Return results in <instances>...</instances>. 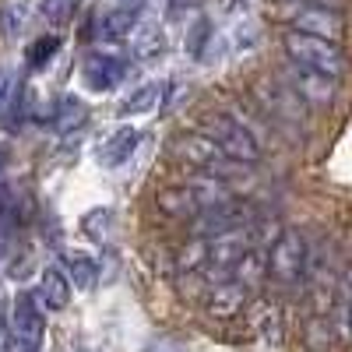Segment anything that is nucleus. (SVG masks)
Returning a JSON list of instances; mask_svg holds the SVG:
<instances>
[{
  "instance_id": "a211bd4d",
  "label": "nucleus",
  "mask_w": 352,
  "mask_h": 352,
  "mask_svg": "<svg viewBox=\"0 0 352 352\" xmlns=\"http://www.w3.org/2000/svg\"><path fill=\"white\" fill-rule=\"evenodd\" d=\"M56 50H60V39H56V36H43V39H36L32 46L25 50V64L32 67V71H43L53 60Z\"/></svg>"
},
{
  "instance_id": "9d476101",
  "label": "nucleus",
  "mask_w": 352,
  "mask_h": 352,
  "mask_svg": "<svg viewBox=\"0 0 352 352\" xmlns=\"http://www.w3.org/2000/svg\"><path fill=\"white\" fill-rule=\"evenodd\" d=\"M124 74H127V64L120 56H109V53H92L81 67V81L92 92H113L124 81Z\"/></svg>"
},
{
  "instance_id": "f03ea898",
  "label": "nucleus",
  "mask_w": 352,
  "mask_h": 352,
  "mask_svg": "<svg viewBox=\"0 0 352 352\" xmlns=\"http://www.w3.org/2000/svg\"><path fill=\"white\" fill-rule=\"evenodd\" d=\"M282 50H285V60L300 64V67H310V71H320V74H328V78H338L345 71V53L331 39L307 36V32L289 28V32L282 36Z\"/></svg>"
},
{
  "instance_id": "6e6552de",
  "label": "nucleus",
  "mask_w": 352,
  "mask_h": 352,
  "mask_svg": "<svg viewBox=\"0 0 352 352\" xmlns=\"http://www.w3.org/2000/svg\"><path fill=\"white\" fill-rule=\"evenodd\" d=\"M335 81H338V78H328V74H320V71L300 67V64H292V60H285V67H282V85H285L300 102L328 106V102L335 99V88H338Z\"/></svg>"
},
{
  "instance_id": "4468645a",
  "label": "nucleus",
  "mask_w": 352,
  "mask_h": 352,
  "mask_svg": "<svg viewBox=\"0 0 352 352\" xmlns=\"http://www.w3.org/2000/svg\"><path fill=\"white\" fill-rule=\"evenodd\" d=\"M134 21H138V4L113 8V11L99 21V36H102V39H127V36L134 32Z\"/></svg>"
},
{
  "instance_id": "393cba45",
  "label": "nucleus",
  "mask_w": 352,
  "mask_h": 352,
  "mask_svg": "<svg viewBox=\"0 0 352 352\" xmlns=\"http://www.w3.org/2000/svg\"><path fill=\"white\" fill-rule=\"evenodd\" d=\"M204 32H208V21H197V28H194V46H190V53H201V46H204Z\"/></svg>"
},
{
  "instance_id": "f3484780",
  "label": "nucleus",
  "mask_w": 352,
  "mask_h": 352,
  "mask_svg": "<svg viewBox=\"0 0 352 352\" xmlns=\"http://www.w3.org/2000/svg\"><path fill=\"white\" fill-rule=\"evenodd\" d=\"M159 99H162V85H159V81H148V85H141L131 99H124V102H120V116L148 113V109H152Z\"/></svg>"
},
{
  "instance_id": "4be33fe9",
  "label": "nucleus",
  "mask_w": 352,
  "mask_h": 352,
  "mask_svg": "<svg viewBox=\"0 0 352 352\" xmlns=\"http://www.w3.org/2000/svg\"><path fill=\"white\" fill-rule=\"evenodd\" d=\"M134 46H138L141 56H155L162 50V28L159 25H144L141 32L134 36Z\"/></svg>"
},
{
  "instance_id": "412c9836",
  "label": "nucleus",
  "mask_w": 352,
  "mask_h": 352,
  "mask_svg": "<svg viewBox=\"0 0 352 352\" xmlns=\"http://www.w3.org/2000/svg\"><path fill=\"white\" fill-rule=\"evenodd\" d=\"M81 124H85V106L78 99H64L60 113H56V131H71V127H81Z\"/></svg>"
},
{
  "instance_id": "bb28decb",
  "label": "nucleus",
  "mask_w": 352,
  "mask_h": 352,
  "mask_svg": "<svg viewBox=\"0 0 352 352\" xmlns=\"http://www.w3.org/2000/svg\"><path fill=\"white\" fill-rule=\"evenodd\" d=\"M4 166H8V148L0 144V176H4Z\"/></svg>"
},
{
  "instance_id": "2eb2a0df",
  "label": "nucleus",
  "mask_w": 352,
  "mask_h": 352,
  "mask_svg": "<svg viewBox=\"0 0 352 352\" xmlns=\"http://www.w3.org/2000/svg\"><path fill=\"white\" fill-rule=\"evenodd\" d=\"M64 268H67V282H74V289H92L99 278V268L88 254H64Z\"/></svg>"
},
{
  "instance_id": "39448f33",
  "label": "nucleus",
  "mask_w": 352,
  "mask_h": 352,
  "mask_svg": "<svg viewBox=\"0 0 352 352\" xmlns=\"http://www.w3.org/2000/svg\"><path fill=\"white\" fill-rule=\"evenodd\" d=\"M254 106L264 113L268 124H300L303 120V102L282 85V78H264L254 85Z\"/></svg>"
},
{
  "instance_id": "9b49d317",
  "label": "nucleus",
  "mask_w": 352,
  "mask_h": 352,
  "mask_svg": "<svg viewBox=\"0 0 352 352\" xmlns=\"http://www.w3.org/2000/svg\"><path fill=\"white\" fill-rule=\"evenodd\" d=\"M243 307H247V289H243L236 278H222V282H215L212 296H208V314H212V317L229 320V317H236Z\"/></svg>"
},
{
  "instance_id": "a878e982",
  "label": "nucleus",
  "mask_w": 352,
  "mask_h": 352,
  "mask_svg": "<svg viewBox=\"0 0 352 352\" xmlns=\"http://www.w3.org/2000/svg\"><path fill=\"white\" fill-rule=\"evenodd\" d=\"M303 4H320V8H331V11H342L345 0H303Z\"/></svg>"
},
{
  "instance_id": "7ed1b4c3",
  "label": "nucleus",
  "mask_w": 352,
  "mask_h": 352,
  "mask_svg": "<svg viewBox=\"0 0 352 352\" xmlns=\"http://www.w3.org/2000/svg\"><path fill=\"white\" fill-rule=\"evenodd\" d=\"M310 243L300 229H282L275 243H272V254L264 261V268H268V278H275L278 285L292 289L300 285L307 275H310Z\"/></svg>"
},
{
  "instance_id": "0eeeda50",
  "label": "nucleus",
  "mask_w": 352,
  "mask_h": 352,
  "mask_svg": "<svg viewBox=\"0 0 352 352\" xmlns=\"http://www.w3.org/2000/svg\"><path fill=\"white\" fill-rule=\"evenodd\" d=\"M173 155L180 159V162H187V166H194V169H201V173H215V176H229V169L232 166H240V162H232V159H226L215 144L204 138V134H180L173 141Z\"/></svg>"
},
{
  "instance_id": "20e7f679",
  "label": "nucleus",
  "mask_w": 352,
  "mask_h": 352,
  "mask_svg": "<svg viewBox=\"0 0 352 352\" xmlns=\"http://www.w3.org/2000/svg\"><path fill=\"white\" fill-rule=\"evenodd\" d=\"M282 18L289 21V28H296V32L320 36V39H331V43H338L342 32H345L342 11L320 8V4H303V0H289V8L282 11Z\"/></svg>"
},
{
  "instance_id": "6ab92c4d",
  "label": "nucleus",
  "mask_w": 352,
  "mask_h": 352,
  "mask_svg": "<svg viewBox=\"0 0 352 352\" xmlns=\"http://www.w3.org/2000/svg\"><path fill=\"white\" fill-rule=\"evenodd\" d=\"M204 257H208V236H197L190 247L180 250V257H176V268H180V272H197L201 264H204Z\"/></svg>"
},
{
  "instance_id": "b1692460",
  "label": "nucleus",
  "mask_w": 352,
  "mask_h": 352,
  "mask_svg": "<svg viewBox=\"0 0 352 352\" xmlns=\"http://www.w3.org/2000/svg\"><path fill=\"white\" fill-rule=\"evenodd\" d=\"M144 352H184L180 345H176V342H169V338H155L148 349H144Z\"/></svg>"
},
{
  "instance_id": "423d86ee",
  "label": "nucleus",
  "mask_w": 352,
  "mask_h": 352,
  "mask_svg": "<svg viewBox=\"0 0 352 352\" xmlns=\"http://www.w3.org/2000/svg\"><path fill=\"white\" fill-rule=\"evenodd\" d=\"M46 335V317L36 303V296H21L14 300V317H11V352H39Z\"/></svg>"
},
{
  "instance_id": "5701e85b",
  "label": "nucleus",
  "mask_w": 352,
  "mask_h": 352,
  "mask_svg": "<svg viewBox=\"0 0 352 352\" xmlns=\"http://www.w3.org/2000/svg\"><path fill=\"white\" fill-rule=\"evenodd\" d=\"M74 4L78 0H46V18L50 21H64V18H71V11H74Z\"/></svg>"
},
{
  "instance_id": "ddd939ff",
  "label": "nucleus",
  "mask_w": 352,
  "mask_h": 352,
  "mask_svg": "<svg viewBox=\"0 0 352 352\" xmlns=\"http://www.w3.org/2000/svg\"><path fill=\"white\" fill-rule=\"evenodd\" d=\"M39 300L50 307V310H64L67 300H71V282L60 268H46L43 278H39Z\"/></svg>"
},
{
  "instance_id": "c85d7f7f",
  "label": "nucleus",
  "mask_w": 352,
  "mask_h": 352,
  "mask_svg": "<svg viewBox=\"0 0 352 352\" xmlns=\"http://www.w3.org/2000/svg\"><path fill=\"white\" fill-rule=\"evenodd\" d=\"M131 4H138V0H131Z\"/></svg>"
},
{
  "instance_id": "cd10ccee",
  "label": "nucleus",
  "mask_w": 352,
  "mask_h": 352,
  "mask_svg": "<svg viewBox=\"0 0 352 352\" xmlns=\"http://www.w3.org/2000/svg\"><path fill=\"white\" fill-rule=\"evenodd\" d=\"M0 335H4V320H0Z\"/></svg>"
},
{
  "instance_id": "f257e3e1",
  "label": "nucleus",
  "mask_w": 352,
  "mask_h": 352,
  "mask_svg": "<svg viewBox=\"0 0 352 352\" xmlns=\"http://www.w3.org/2000/svg\"><path fill=\"white\" fill-rule=\"evenodd\" d=\"M197 134H204L226 159L240 162V166L261 162V144H257V138H254L232 113H222V109L201 113V116H197Z\"/></svg>"
},
{
  "instance_id": "dca6fc26",
  "label": "nucleus",
  "mask_w": 352,
  "mask_h": 352,
  "mask_svg": "<svg viewBox=\"0 0 352 352\" xmlns=\"http://www.w3.org/2000/svg\"><path fill=\"white\" fill-rule=\"evenodd\" d=\"M232 272H236V282H240L243 289H254V285H261V278L268 275V268H264V254L247 247V250L240 254V261L232 264Z\"/></svg>"
},
{
  "instance_id": "f8f14e48",
  "label": "nucleus",
  "mask_w": 352,
  "mask_h": 352,
  "mask_svg": "<svg viewBox=\"0 0 352 352\" xmlns=\"http://www.w3.org/2000/svg\"><path fill=\"white\" fill-rule=\"evenodd\" d=\"M134 148H138V131H134V127H120V131H113V134L106 138V144L99 148V162H102L106 169L124 166V162L134 155Z\"/></svg>"
},
{
  "instance_id": "aec40b11",
  "label": "nucleus",
  "mask_w": 352,
  "mask_h": 352,
  "mask_svg": "<svg viewBox=\"0 0 352 352\" xmlns=\"http://www.w3.org/2000/svg\"><path fill=\"white\" fill-rule=\"evenodd\" d=\"M109 208H96V212H88L85 219H81V229H85V236L88 240H96V243H102L106 240V232H109Z\"/></svg>"
},
{
  "instance_id": "1a4fd4ad",
  "label": "nucleus",
  "mask_w": 352,
  "mask_h": 352,
  "mask_svg": "<svg viewBox=\"0 0 352 352\" xmlns=\"http://www.w3.org/2000/svg\"><path fill=\"white\" fill-rule=\"evenodd\" d=\"M155 208H159V215H166V219L184 222V219H197V215L204 212V201H201L194 180H187V184H169V187H162V190L155 194Z\"/></svg>"
}]
</instances>
